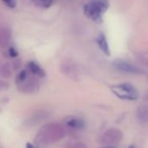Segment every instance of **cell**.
<instances>
[{"instance_id": "6da1fadb", "label": "cell", "mask_w": 148, "mask_h": 148, "mask_svg": "<svg viewBox=\"0 0 148 148\" xmlns=\"http://www.w3.org/2000/svg\"><path fill=\"white\" fill-rule=\"evenodd\" d=\"M64 137V129L62 125L49 123L44 125L38 132L34 141L38 145H51L60 141Z\"/></svg>"}, {"instance_id": "7a4b0ae2", "label": "cell", "mask_w": 148, "mask_h": 148, "mask_svg": "<svg viewBox=\"0 0 148 148\" xmlns=\"http://www.w3.org/2000/svg\"><path fill=\"white\" fill-rule=\"evenodd\" d=\"M109 8L107 0H92L84 6L85 15L95 23H101L103 17Z\"/></svg>"}, {"instance_id": "3957f363", "label": "cell", "mask_w": 148, "mask_h": 148, "mask_svg": "<svg viewBox=\"0 0 148 148\" xmlns=\"http://www.w3.org/2000/svg\"><path fill=\"white\" fill-rule=\"evenodd\" d=\"M112 91L119 98L126 100H136L138 98V92L136 88L129 83H123L112 87Z\"/></svg>"}, {"instance_id": "277c9868", "label": "cell", "mask_w": 148, "mask_h": 148, "mask_svg": "<svg viewBox=\"0 0 148 148\" xmlns=\"http://www.w3.org/2000/svg\"><path fill=\"white\" fill-rule=\"evenodd\" d=\"M122 138L123 133L120 130L117 128H110L101 135V137L99 139V142L103 145L111 146L119 143L122 140Z\"/></svg>"}, {"instance_id": "5b68a950", "label": "cell", "mask_w": 148, "mask_h": 148, "mask_svg": "<svg viewBox=\"0 0 148 148\" xmlns=\"http://www.w3.org/2000/svg\"><path fill=\"white\" fill-rule=\"evenodd\" d=\"M18 90L25 94H32L37 92L39 90V82L36 79V77L32 76L29 74V76L24 80L21 84L17 86Z\"/></svg>"}, {"instance_id": "8992f818", "label": "cell", "mask_w": 148, "mask_h": 148, "mask_svg": "<svg viewBox=\"0 0 148 148\" xmlns=\"http://www.w3.org/2000/svg\"><path fill=\"white\" fill-rule=\"evenodd\" d=\"M64 125L71 131H81L86 128V122L83 119L79 117L70 116L64 120Z\"/></svg>"}, {"instance_id": "52a82bcc", "label": "cell", "mask_w": 148, "mask_h": 148, "mask_svg": "<svg viewBox=\"0 0 148 148\" xmlns=\"http://www.w3.org/2000/svg\"><path fill=\"white\" fill-rule=\"evenodd\" d=\"M50 116V113L46 111H38L31 115L25 122V125L27 126H35L47 119Z\"/></svg>"}, {"instance_id": "ba28073f", "label": "cell", "mask_w": 148, "mask_h": 148, "mask_svg": "<svg viewBox=\"0 0 148 148\" xmlns=\"http://www.w3.org/2000/svg\"><path fill=\"white\" fill-rule=\"evenodd\" d=\"M113 65L119 71H123V72H126V73H131V74H137V73L140 72V71L137 67H135L132 64H129V63L125 62V61H121V60L115 61Z\"/></svg>"}, {"instance_id": "9c48e42d", "label": "cell", "mask_w": 148, "mask_h": 148, "mask_svg": "<svg viewBox=\"0 0 148 148\" xmlns=\"http://www.w3.org/2000/svg\"><path fill=\"white\" fill-rule=\"evenodd\" d=\"M27 71L32 73V75L37 78H45L46 77V72L36 62L30 61L26 64Z\"/></svg>"}, {"instance_id": "30bf717a", "label": "cell", "mask_w": 148, "mask_h": 148, "mask_svg": "<svg viewBox=\"0 0 148 148\" xmlns=\"http://www.w3.org/2000/svg\"><path fill=\"white\" fill-rule=\"evenodd\" d=\"M97 44L99 47V49L106 55V56H110L111 55V52H110V48H109V45H108V42H107V39L106 38V36L101 33L98 38H97Z\"/></svg>"}, {"instance_id": "8fae6325", "label": "cell", "mask_w": 148, "mask_h": 148, "mask_svg": "<svg viewBox=\"0 0 148 148\" xmlns=\"http://www.w3.org/2000/svg\"><path fill=\"white\" fill-rule=\"evenodd\" d=\"M60 69L64 74H65L66 76L70 77L71 79H74L78 77V71H77L76 67H74L71 64H63Z\"/></svg>"}, {"instance_id": "7c38bea8", "label": "cell", "mask_w": 148, "mask_h": 148, "mask_svg": "<svg viewBox=\"0 0 148 148\" xmlns=\"http://www.w3.org/2000/svg\"><path fill=\"white\" fill-rule=\"evenodd\" d=\"M12 76V68L9 63H5L0 67V77L3 79H9Z\"/></svg>"}, {"instance_id": "4fadbf2b", "label": "cell", "mask_w": 148, "mask_h": 148, "mask_svg": "<svg viewBox=\"0 0 148 148\" xmlns=\"http://www.w3.org/2000/svg\"><path fill=\"white\" fill-rule=\"evenodd\" d=\"M137 116L138 119L143 123H148V106H141L137 111Z\"/></svg>"}, {"instance_id": "5bb4252c", "label": "cell", "mask_w": 148, "mask_h": 148, "mask_svg": "<svg viewBox=\"0 0 148 148\" xmlns=\"http://www.w3.org/2000/svg\"><path fill=\"white\" fill-rule=\"evenodd\" d=\"M11 34L7 30H0V47L5 48L9 45Z\"/></svg>"}, {"instance_id": "9a60e30c", "label": "cell", "mask_w": 148, "mask_h": 148, "mask_svg": "<svg viewBox=\"0 0 148 148\" xmlns=\"http://www.w3.org/2000/svg\"><path fill=\"white\" fill-rule=\"evenodd\" d=\"M31 1L34 5L41 9H48L53 4V0H31Z\"/></svg>"}, {"instance_id": "2e32d148", "label": "cell", "mask_w": 148, "mask_h": 148, "mask_svg": "<svg viewBox=\"0 0 148 148\" xmlns=\"http://www.w3.org/2000/svg\"><path fill=\"white\" fill-rule=\"evenodd\" d=\"M1 1L9 8L11 9H13L16 7V0H1Z\"/></svg>"}, {"instance_id": "e0dca14e", "label": "cell", "mask_w": 148, "mask_h": 148, "mask_svg": "<svg viewBox=\"0 0 148 148\" xmlns=\"http://www.w3.org/2000/svg\"><path fill=\"white\" fill-rule=\"evenodd\" d=\"M8 54H9L10 57H12V58H16L18 56V51L16 50V48H14V47H10V48H9V50H8Z\"/></svg>"}, {"instance_id": "ac0fdd59", "label": "cell", "mask_w": 148, "mask_h": 148, "mask_svg": "<svg viewBox=\"0 0 148 148\" xmlns=\"http://www.w3.org/2000/svg\"><path fill=\"white\" fill-rule=\"evenodd\" d=\"M69 148H87V146L82 142H76L71 144Z\"/></svg>"}, {"instance_id": "d6986e66", "label": "cell", "mask_w": 148, "mask_h": 148, "mask_svg": "<svg viewBox=\"0 0 148 148\" xmlns=\"http://www.w3.org/2000/svg\"><path fill=\"white\" fill-rule=\"evenodd\" d=\"M7 88H9V83L1 80L0 81V91L1 90H6Z\"/></svg>"}, {"instance_id": "ffe728a7", "label": "cell", "mask_w": 148, "mask_h": 148, "mask_svg": "<svg viewBox=\"0 0 148 148\" xmlns=\"http://www.w3.org/2000/svg\"><path fill=\"white\" fill-rule=\"evenodd\" d=\"M20 61L19 60H15L14 62H13V66L12 67L13 70H15V71H18L19 68H20Z\"/></svg>"}, {"instance_id": "44dd1931", "label": "cell", "mask_w": 148, "mask_h": 148, "mask_svg": "<svg viewBox=\"0 0 148 148\" xmlns=\"http://www.w3.org/2000/svg\"><path fill=\"white\" fill-rule=\"evenodd\" d=\"M27 148H34V146L32 144H27Z\"/></svg>"}, {"instance_id": "7402d4cb", "label": "cell", "mask_w": 148, "mask_h": 148, "mask_svg": "<svg viewBox=\"0 0 148 148\" xmlns=\"http://www.w3.org/2000/svg\"><path fill=\"white\" fill-rule=\"evenodd\" d=\"M103 148H114L112 146H106V147H103Z\"/></svg>"}, {"instance_id": "603a6c76", "label": "cell", "mask_w": 148, "mask_h": 148, "mask_svg": "<svg viewBox=\"0 0 148 148\" xmlns=\"http://www.w3.org/2000/svg\"><path fill=\"white\" fill-rule=\"evenodd\" d=\"M128 148H135V147H134V146H133V145H131V146H129V147H128Z\"/></svg>"}]
</instances>
